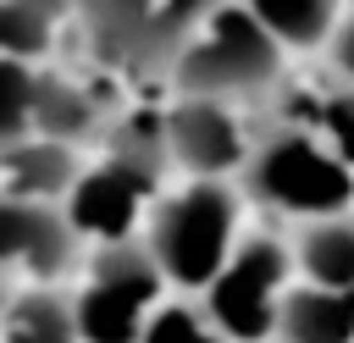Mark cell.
I'll return each mask as SVG.
<instances>
[{"label":"cell","mask_w":354,"mask_h":343,"mask_svg":"<svg viewBox=\"0 0 354 343\" xmlns=\"http://www.w3.org/2000/svg\"><path fill=\"white\" fill-rule=\"evenodd\" d=\"M171 77L183 94H210L232 105L254 100L282 77V39L243 0H221L171 55Z\"/></svg>","instance_id":"6da1fadb"},{"label":"cell","mask_w":354,"mask_h":343,"mask_svg":"<svg viewBox=\"0 0 354 343\" xmlns=\"http://www.w3.org/2000/svg\"><path fill=\"white\" fill-rule=\"evenodd\" d=\"M243 188L288 216H332L354 205V166L315 133V127H271L260 144H249Z\"/></svg>","instance_id":"7a4b0ae2"},{"label":"cell","mask_w":354,"mask_h":343,"mask_svg":"<svg viewBox=\"0 0 354 343\" xmlns=\"http://www.w3.org/2000/svg\"><path fill=\"white\" fill-rule=\"evenodd\" d=\"M149 254L177 288H210L238 243V194L221 177H194L149 216Z\"/></svg>","instance_id":"3957f363"},{"label":"cell","mask_w":354,"mask_h":343,"mask_svg":"<svg viewBox=\"0 0 354 343\" xmlns=\"http://www.w3.org/2000/svg\"><path fill=\"white\" fill-rule=\"evenodd\" d=\"M166 288V271L155 266L149 243L116 238L94 254L88 288L72 299L77 304V343H138L144 321Z\"/></svg>","instance_id":"277c9868"},{"label":"cell","mask_w":354,"mask_h":343,"mask_svg":"<svg viewBox=\"0 0 354 343\" xmlns=\"http://www.w3.org/2000/svg\"><path fill=\"white\" fill-rule=\"evenodd\" d=\"M288 249L277 238L232 243L227 266L205 288V315L227 332V343H266L277 332V310L288 293Z\"/></svg>","instance_id":"5b68a950"},{"label":"cell","mask_w":354,"mask_h":343,"mask_svg":"<svg viewBox=\"0 0 354 343\" xmlns=\"http://www.w3.org/2000/svg\"><path fill=\"white\" fill-rule=\"evenodd\" d=\"M166 144L171 160L194 177H227L249 160V133L232 100H210V94H183L166 111Z\"/></svg>","instance_id":"8992f818"},{"label":"cell","mask_w":354,"mask_h":343,"mask_svg":"<svg viewBox=\"0 0 354 343\" xmlns=\"http://www.w3.org/2000/svg\"><path fill=\"white\" fill-rule=\"evenodd\" d=\"M77 243L83 232L72 227L66 205L0 194V260L6 266H22L33 277H61L77 266Z\"/></svg>","instance_id":"52a82bcc"},{"label":"cell","mask_w":354,"mask_h":343,"mask_svg":"<svg viewBox=\"0 0 354 343\" xmlns=\"http://www.w3.org/2000/svg\"><path fill=\"white\" fill-rule=\"evenodd\" d=\"M155 188H160L155 177H144V172H133V166L105 155L100 166L77 172V183L66 188V216H72V227L83 238L116 243V238L133 232V221H138V210H144V199Z\"/></svg>","instance_id":"ba28073f"},{"label":"cell","mask_w":354,"mask_h":343,"mask_svg":"<svg viewBox=\"0 0 354 343\" xmlns=\"http://www.w3.org/2000/svg\"><path fill=\"white\" fill-rule=\"evenodd\" d=\"M83 33L105 61L122 66H171L166 33H160V0H77Z\"/></svg>","instance_id":"9c48e42d"},{"label":"cell","mask_w":354,"mask_h":343,"mask_svg":"<svg viewBox=\"0 0 354 343\" xmlns=\"http://www.w3.org/2000/svg\"><path fill=\"white\" fill-rule=\"evenodd\" d=\"M277 337L282 343H354V288L304 282V288L282 293Z\"/></svg>","instance_id":"30bf717a"},{"label":"cell","mask_w":354,"mask_h":343,"mask_svg":"<svg viewBox=\"0 0 354 343\" xmlns=\"http://www.w3.org/2000/svg\"><path fill=\"white\" fill-rule=\"evenodd\" d=\"M100 127H105V111L77 77H66V72H39L33 77V133L61 138V144H83Z\"/></svg>","instance_id":"8fae6325"},{"label":"cell","mask_w":354,"mask_h":343,"mask_svg":"<svg viewBox=\"0 0 354 343\" xmlns=\"http://www.w3.org/2000/svg\"><path fill=\"white\" fill-rule=\"evenodd\" d=\"M0 166H6L11 194H28V199H61V194L77 183V155H72V144L44 138V133H28L22 144H11V149L0 155Z\"/></svg>","instance_id":"7c38bea8"},{"label":"cell","mask_w":354,"mask_h":343,"mask_svg":"<svg viewBox=\"0 0 354 343\" xmlns=\"http://www.w3.org/2000/svg\"><path fill=\"white\" fill-rule=\"evenodd\" d=\"M304 282L321 288H354V205L332 210V216H310L293 249Z\"/></svg>","instance_id":"4fadbf2b"},{"label":"cell","mask_w":354,"mask_h":343,"mask_svg":"<svg viewBox=\"0 0 354 343\" xmlns=\"http://www.w3.org/2000/svg\"><path fill=\"white\" fill-rule=\"evenodd\" d=\"M0 321H6V343H77V304L55 288L17 293Z\"/></svg>","instance_id":"5bb4252c"},{"label":"cell","mask_w":354,"mask_h":343,"mask_svg":"<svg viewBox=\"0 0 354 343\" xmlns=\"http://www.w3.org/2000/svg\"><path fill=\"white\" fill-rule=\"evenodd\" d=\"M243 6L282 39V50H310L332 39L343 0H243Z\"/></svg>","instance_id":"9a60e30c"},{"label":"cell","mask_w":354,"mask_h":343,"mask_svg":"<svg viewBox=\"0 0 354 343\" xmlns=\"http://www.w3.org/2000/svg\"><path fill=\"white\" fill-rule=\"evenodd\" d=\"M33 61L0 55V155L33 133Z\"/></svg>","instance_id":"2e32d148"},{"label":"cell","mask_w":354,"mask_h":343,"mask_svg":"<svg viewBox=\"0 0 354 343\" xmlns=\"http://www.w3.org/2000/svg\"><path fill=\"white\" fill-rule=\"evenodd\" d=\"M55 39V22L22 0H0V55H17V61H39Z\"/></svg>","instance_id":"e0dca14e"},{"label":"cell","mask_w":354,"mask_h":343,"mask_svg":"<svg viewBox=\"0 0 354 343\" xmlns=\"http://www.w3.org/2000/svg\"><path fill=\"white\" fill-rule=\"evenodd\" d=\"M138 343H227V332L210 315L188 310V304H166V310H155L144 321V337Z\"/></svg>","instance_id":"ac0fdd59"},{"label":"cell","mask_w":354,"mask_h":343,"mask_svg":"<svg viewBox=\"0 0 354 343\" xmlns=\"http://www.w3.org/2000/svg\"><path fill=\"white\" fill-rule=\"evenodd\" d=\"M315 133L354 166V83H343V89H332V94H321V116H315Z\"/></svg>","instance_id":"d6986e66"},{"label":"cell","mask_w":354,"mask_h":343,"mask_svg":"<svg viewBox=\"0 0 354 343\" xmlns=\"http://www.w3.org/2000/svg\"><path fill=\"white\" fill-rule=\"evenodd\" d=\"M326 44H332V66H337V72L354 83V17H348V22H337Z\"/></svg>","instance_id":"ffe728a7"},{"label":"cell","mask_w":354,"mask_h":343,"mask_svg":"<svg viewBox=\"0 0 354 343\" xmlns=\"http://www.w3.org/2000/svg\"><path fill=\"white\" fill-rule=\"evenodd\" d=\"M11 299H17V293H11V266L0 260V315H6V304H11Z\"/></svg>","instance_id":"44dd1931"}]
</instances>
